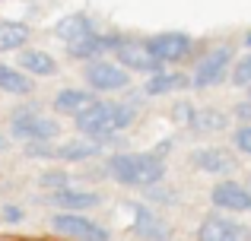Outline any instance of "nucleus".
Listing matches in <instances>:
<instances>
[{
	"label": "nucleus",
	"mask_w": 251,
	"mask_h": 241,
	"mask_svg": "<svg viewBox=\"0 0 251 241\" xmlns=\"http://www.w3.org/2000/svg\"><path fill=\"white\" fill-rule=\"evenodd\" d=\"M86 83H89L96 92H118V89L130 86V76H127V70H121L118 64L96 61V64L86 67Z\"/></svg>",
	"instance_id": "nucleus-5"
},
{
	"label": "nucleus",
	"mask_w": 251,
	"mask_h": 241,
	"mask_svg": "<svg viewBox=\"0 0 251 241\" xmlns=\"http://www.w3.org/2000/svg\"><path fill=\"white\" fill-rule=\"evenodd\" d=\"M191 165L201 168V172H210V175H223L229 172V168L235 165V159L226 153V149H197L194 155H191Z\"/></svg>",
	"instance_id": "nucleus-11"
},
{
	"label": "nucleus",
	"mask_w": 251,
	"mask_h": 241,
	"mask_svg": "<svg viewBox=\"0 0 251 241\" xmlns=\"http://www.w3.org/2000/svg\"><path fill=\"white\" fill-rule=\"evenodd\" d=\"M213 203L220 206V210H229V213H245L251 210V191L242 184H235V181H223V184L213 187Z\"/></svg>",
	"instance_id": "nucleus-8"
},
{
	"label": "nucleus",
	"mask_w": 251,
	"mask_h": 241,
	"mask_svg": "<svg viewBox=\"0 0 251 241\" xmlns=\"http://www.w3.org/2000/svg\"><path fill=\"white\" fill-rule=\"evenodd\" d=\"M92 102H96V99H92V92H83V89H64V92L54 95V111L76 118V114H80L83 108H89Z\"/></svg>",
	"instance_id": "nucleus-13"
},
{
	"label": "nucleus",
	"mask_w": 251,
	"mask_h": 241,
	"mask_svg": "<svg viewBox=\"0 0 251 241\" xmlns=\"http://www.w3.org/2000/svg\"><path fill=\"white\" fill-rule=\"evenodd\" d=\"M3 146H6V140H3V136H0V149H3Z\"/></svg>",
	"instance_id": "nucleus-28"
},
{
	"label": "nucleus",
	"mask_w": 251,
	"mask_h": 241,
	"mask_svg": "<svg viewBox=\"0 0 251 241\" xmlns=\"http://www.w3.org/2000/svg\"><path fill=\"white\" fill-rule=\"evenodd\" d=\"M235 114H239L242 121H248V124H251V99H248V102H242V105L235 108Z\"/></svg>",
	"instance_id": "nucleus-27"
},
{
	"label": "nucleus",
	"mask_w": 251,
	"mask_h": 241,
	"mask_svg": "<svg viewBox=\"0 0 251 241\" xmlns=\"http://www.w3.org/2000/svg\"><path fill=\"white\" fill-rule=\"evenodd\" d=\"M248 191H251V184H248Z\"/></svg>",
	"instance_id": "nucleus-30"
},
{
	"label": "nucleus",
	"mask_w": 251,
	"mask_h": 241,
	"mask_svg": "<svg viewBox=\"0 0 251 241\" xmlns=\"http://www.w3.org/2000/svg\"><path fill=\"white\" fill-rule=\"evenodd\" d=\"M51 203L61 206V210L80 213V210H89V206H96L99 197H96V194H89V191H76V187H61L57 194H51Z\"/></svg>",
	"instance_id": "nucleus-12"
},
{
	"label": "nucleus",
	"mask_w": 251,
	"mask_h": 241,
	"mask_svg": "<svg viewBox=\"0 0 251 241\" xmlns=\"http://www.w3.org/2000/svg\"><path fill=\"white\" fill-rule=\"evenodd\" d=\"M188 48H191V38L184 32H169V35H159L150 42V51L159 61H178V57L188 54Z\"/></svg>",
	"instance_id": "nucleus-9"
},
{
	"label": "nucleus",
	"mask_w": 251,
	"mask_h": 241,
	"mask_svg": "<svg viewBox=\"0 0 251 241\" xmlns=\"http://www.w3.org/2000/svg\"><path fill=\"white\" fill-rule=\"evenodd\" d=\"M108 175L127 187H153L156 181H162L166 165L156 155H115L108 162Z\"/></svg>",
	"instance_id": "nucleus-2"
},
{
	"label": "nucleus",
	"mask_w": 251,
	"mask_h": 241,
	"mask_svg": "<svg viewBox=\"0 0 251 241\" xmlns=\"http://www.w3.org/2000/svg\"><path fill=\"white\" fill-rule=\"evenodd\" d=\"M118 61L127 70H140V73H156L162 64L143 42H118Z\"/></svg>",
	"instance_id": "nucleus-7"
},
{
	"label": "nucleus",
	"mask_w": 251,
	"mask_h": 241,
	"mask_svg": "<svg viewBox=\"0 0 251 241\" xmlns=\"http://www.w3.org/2000/svg\"><path fill=\"white\" fill-rule=\"evenodd\" d=\"M232 83H235V86H251V54L245 57V61H239V64H235Z\"/></svg>",
	"instance_id": "nucleus-23"
},
{
	"label": "nucleus",
	"mask_w": 251,
	"mask_h": 241,
	"mask_svg": "<svg viewBox=\"0 0 251 241\" xmlns=\"http://www.w3.org/2000/svg\"><path fill=\"white\" fill-rule=\"evenodd\" d=\"M140 213V222H137V232H140L143 238H166V225L159 222V219L153 216V213H147V210H137Z\"/></svg>",
	"instance_id": "nucleus-22"
},
{
	"label": "nucleus",
	"mask_w": 251,
	"mask_h": 241,
	"mask_svg": "<svg viewBox=\"0 0 251 241\" xmlns=\"http://www.w3.org/2000/svg\"><path fill=\"white\" fill-rule=\"evenodd\" d=\"M134 121V108L127 105H111V102H92L89 108H83L76 114V127L83 133H89L92 140H111L115 130H124Z\"/></svg>",
	"instance_id": "nucleus-1"
},
{
	"label": "nucleus",
	"mask_w": 251,
	"mask_h": 241,
	"mask_svg": "<svg viewBox=\"0 0 251 241\" xmlns=\"http://www.w3.org/2000/svg\"><path fill=\"white\" fill-rule=\"evenodd\" d=\"M226 124H229L226 114L216 111V108H201V111L191 114V127L201 130V133H216V130H223Z\"/></svg>",
	"instance_id": "nucleus-15"
},
{
	"label": "nucleus",
	"mask_w": 251,
	"mask_h": 241,
	"mask_svg": "<svg viewBox=\"0 0 251 241\" xmlns=\"http://www.w3.org/2000/svg\"><path fill=\"white\" fill-rule=\"evenodd\" d=\"M23 67L29 70V73H35V76H51L57 70V64H54V57L45 54V51H25L23 54Z\"/></svg>",
	"instance_id": "nucleus-20"
},
{
	"label": "nucleus",
	"mask_w": 251,
	"mask_h": 241,
	"mask_svg": "<svg viewBox=\"0 0 251 241\" xmlns=\"http://www.w3.org/2000/svg\"><path fill=\"white\" fill-rule=\"evenodd\" d=\"M229 61H232V48H226V44L210 51L201 61L197 73H194V89H210V86H216V83H223V76H226V70H229Z\"/></svg>",
	"instance_id": "nucleus-6"
},
{
	"label": "nucleus",
	"mask_w": 251,
	"mask_h": 241,
	"mask_svg": "<svg viewBox=\"0 0 251 241\" xmlns=\"http://www.w3.org/2000/svg\"><path fill=\"white\" fill-rule=\"evenodd\" d=\"M0 89L13 95H25V92H32V80L13 67H0Z\"/></svg>",
	"instance_id": "nucleus-19"
},
{
	"label": "nucleus",
	"mask_w": 251,
	"mask_h": 241,
	"mask_svg": "<svg viewBox=\"0 0 251 241\" xmlns=\"http://www.w3.org/2000/svg\"><path fill=\"white\" fill-rule=\"evenodd\" d=\"M197 235L203 241H235V238H242V225L226 216H210V219H203Z\"/></svg>",
	"instance_id": "nucleus-10"
},
{
	"label": "nucleus",
	"mask_w": 251,
	"mask_h": 241,
	"mask_svg": "<svg viewBox=\"0 0 251 241\" xmlns=\"http://www.w3.org/2000/svg\"><path fill=\"white\" fill-rule=\"evenodd\" d=\"M86 32H92V22L86 16H64L61 22L54 25V35L57 38H64V42H74V38H80V35H86Z\"/></svg>",
	"instance_id": "nucleus-17"
},
{
	"label": "nucleus",
	"mask_w": 251,
	"mask_h": 241,
	"mask_svg": "<svg viewBox=\"0 0 251 241\" xmlns=\"http://www.w3.org/2000/svg\"><path fill=\"white\" fill-rule=\"evenodd\" d=\"M42 184H45V187H70V181L64 178V175H45Z\"/></svg>",
	"instance_id": "nucleus-25"
},
{
	"label": "nucleus",
	"mask_w": 251,
	"mask_h": 241,
	"mask_svg": "<svg viewBox=\"0 0 251 241\" xmlns=\"http://www.w3.org/2000/svg\"><path fill=\"white\" fill-rule=\"evenodd\" d=\"M0 219H3V222H23V210H19V206H6V210L0 213Z\"/></svg>",
	"instance_id": "nucleus-26"
},
{
	"label": "nucleus",
	"mask_w": 251,
	"mask_h": 241,
	"mask_svg": "<svg viewBox=\"0 0 251 241\" xmlns=\"http://www.w3.org/2000/svg\"><path fill=\"white\" fill-rule=\"evenodd\" d=\"M57 133H61L57 121L42 118V114H35V111L19 108L16 118H13V136H19V140H25V143H48V140H54Z\"/></svg>",
	"instance_id": "nucleus-3"
},
{
	"label": "nucleus",
	"mask_w": 251,
	"mask_h": 241,
	"mask_svg": "<svg viewBox=\"0 0 251 241\" xmlns=\"http://www.w3.org/2000/svg\"><path fill=\"white\" fill-rule=\"evenodd\" d=\"M248 48H251V32H248Z\"/></svg>",
	"instance_id": "nucleus-29"
},
{
	"label": "nucleus",
	"mask_w": 251,
	"mask_h": 241,
	"mask_svg": "<svg viewBox=\"0 0 251 241\" xmlns=\"http://www.w3.org/2000/svg\"><path fill=\"white\" fill-rule=\"evenodd\" d=\"M25 38H29V29L23 22H0V54L13 48H23Z\"/></svg>",
	"instance_id": "nucleus-18"
},
{
	"label": "nucleus",
	"mask_w": 251,
	"mask_h": 241,
	"mask_svg": "<svg viewBox=\"0 0 251 241\" xmlns=\"http://www.w3.org/2000/svg\"><path fill=\"white\" fill-rule=\"evenodd\" d=\"M51 229L61 232V235H67V238H83V241H105V238H108V232H105L102 225H96L92 219H86V216H76L74 210L54 216V219H51Z\"/></svg>",
	"instance_id": "nucleus-4"
},
{
	"label": "nucleus",
	"mask_w": 251,
	"mask_h": 241,
	"mask_svg": "<svg viewBox=\"0 0 251 241\" xmlns=\"http://www.w3.org/2000/svg\"><path fill=\"white\" fill-rule=\"evenodd\" d=\"M181 86H188V80L181 73H153V80L147 83V92L150 95H166V92L181 89Z\"/></svg>",
	"instance_id": "nucleus-21"
},
{
	"label": "nucleus",
	"mask_w": 251,
	"mask_h": 241,
	"mask_svg": "<svg viewBox=\"0 0 251 241\" xmlns=\"http://www.w3.org/2000/svg\"><path fill=\"white\" fill-rule=\"evenodd\" d=\"M99 140H92V143H86V140H74V143H67V146H61V149H54V155L57 159H64V162H80V159H92V155H99Z\"/></svg>",
	"instance_id": "nucleus-16"
},
{
	"label": "nucleus",
	"mask_w": 251,
	"mask_h": 241,
	"mask_svg": "<svg viewBox=\"0 0 251 241\" xmlns=\"http://www.w3.org/2000/svg\"><path fill=\"white\" fill-rule=\"evenodd\" d=\"M235 146H239L242 153L251 155V124H248V127H242L239 133H235Z\"/></svg>",
	"instance_id": "nucleus-24"
},
{
	"label": "nucleus",
	"mask_w": 251,
	"mask_h": 241,
	"mask_svg": "<svg viewBox=\"0 0 251 241\" xmlns=\"http://www.w3.org/2000/svg\"><path fill=\"white\" fill-rule=\"evenodd\" d=\"M111 42H115V38H111ZM67 44H70V54H74L76 61H89V57H99V54H102L108 42H102L96 32H86V35L74 38V42H67Z\"/></svg>",
	"instance_id": "nucleus-14"
},
{
	"label": "nucleus",
	"mask_w": 251,
	"mask_h": 241,
	"mask_svg": "<svg viewBox=\"0 0 251 241\" xmlns=\"http://www.w3.org/2000/svg\"><path fill=\"white\" fill-rule=\"evenodd\" d=\"M248 89H251V86H248Z\"/></svg>",
	"instance_id": "nucleus-31"
}]
</instances>
